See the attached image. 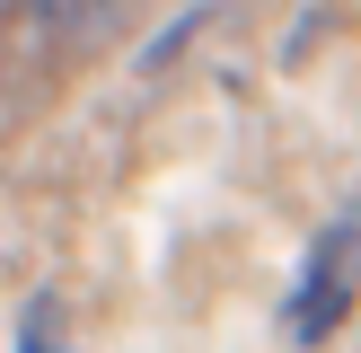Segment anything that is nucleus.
<instances>
[{"mask_svg":"<svg viewBox=\"0 0 361 353\" xmlns=\"http://www.w3.org/2000/svg\"><path fill=\"white\" fill-rule=\"evenodd\" d=\"M353 309H361V203H344L309 239V256L291 274V300H282V327H291V345H335Z\"/></svg>","mask_w":361,"mask_h":353,"instance_id":"nucleus-1","label":"nucleus"},{"mask_svg":"<svg viewBox=\"0 0 361 353\" xmlns=\"http://www.w3.org/2000/svg\"><path fill=\"white\" fill-rule=\"evenodd\" d=\"M18 353H71L62 345V292H35L27 318H18Z\"/></svg>","mask_w":361,"mask_h":353,"instance_id":"nucleus-2","label":"nucleus"}]
</instances>
